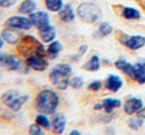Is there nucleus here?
I'll use <instances>...</instances> for the list:
<instances>
[{
	"instance_id": "3",
	"label": "nucleus",
	"mask_w": 145,
	"mask_h": 135,
	"mask_svg": "<svg viewBox=\"0 0 145 135\" xmlns=\"http://www.w3.org/2000/svg\"><path fill=\"white\" fill-rule=\"evenodd\" d=\"M17 52L25 58L32 55L46 57V47L44 43L36 36L27 34L24 35L20 42L17 44Z\"/></svg>"
},
{
	"instance_id": "13",
	"label": "nucleus",
	"mask_w": 145,
	"mask_h": 135,
	"mask_svg": "<svg viewBox=\"0 0 145 135\" xmlns=\"http://www.w3.org/2000/svg\"><path fill=\"white\" fill-rule=\"evenodd\" d=\"M123 85H124V82H123L122 78L118 75H115V74H110V75L107 76V78L105 81V87L110 93H118L121 89H122Z\"/></svg>"
},
{
	"instance_id": "32",
	"label": "nucleus",
	"mask_w": 145,
	"mask_h": 135,
	"mask_svg": "<svg viewBox=\"0 0 145 135\" xmlns=\"http://www.w3.org/2000/svg\"><path fill=\"white\" fill-rule=\"evenodd\" d=\"M18 0H0V8L9 9L15 6Z\"/></svg>"
},
{
	"instance_id": "22",
	"label": "nucleus",
	"mask_w": 145,
	"mask_h": 135,
	"mask_svg": "<svg viewBox=\"0 0 145 135\" xmlns=\"http://www.w3.org/2000/svg\"><path fill=\"white\" fill-rule=\"evenodd\" d=\"M103 106V110L106 113H113L115 109L122 106V101L119 98H114V97H105L101 101Z\"/></svg>"
},
{
	"instance_id": "20",
	"label": "nucleus",
	"mask_w": 145,
	"mask_h": 135,
	"mask_svg": "<svg viewBox=\"0 0 145 135\" xmlns=\"http://www.w3.org/2000/svg\"><path fill=\"white\" fill-rule=\"evenodd\" d=\"M37 9H38V4L35 0H22L18 5L17 11L19 14L29 16L35 11H37Z\"/></svg>"
},
{
	"instance_id": "5",
	"label": "nucleus",
	"mask_w": 145,
	"mask_h": 135,
	"mask_svg": "<svg viewBox=\"0 0 145 135\" xmlns=\"http://www.w3.org/2000/svg\"><path fill=\"white\" fill-rule=\"evenodd\" d=\"M30 97L25 93H21L20 91L15 89H9L1 95L0 101L5 105L8 109L13 112H19L22 107L26 104Z\"/></svg>"
},
{
	"instance_id": "27",
	"label": "nucleus",
	"mask_w": 145,
	"mask_h": 135,
	"mask_svg": "<svg viewBox=\"0 0 145 135\" xmlns=\"http://www.w3.org/2000/svg\"><path fill=\"white\" fill-rule=\"evenodd\" d=\"M145 123V120L143 118L139 116H136V117H130V118L127 120V125L130 129L132 130H139L140 128H142L143 125Z\"/></svg>"
},
{
	"instance_id": "19",
	"label": "nucleus",
	"mask_w": 145,
	"mask_h": 135,
	"mask_svg": "<svg viewBox=\"0 0 145 135\" xmlns=\"http://www.w3.org/2000/svg\"><path fill=\"white\" fill-rule=\"evenodd\" d=\"M63 51V44L58 40L49 43L46 48V58L48 60H56Z\"/></svg>"
},
{
	"instance_id": "35",
	"label": "nucleus",
	"mask_w": 145,
	"mask_h": 135,
	"mask_svg": "<svg viewBox=\"0 0 145 135\" xmlns=\"http://www.w3.org/2000/svg\"><path fill=\"white\" fill-rule=\"evenodd\" d=\"M69 135H82V132L80 130H78V129H72V130L69 133Z\"/></svg>"
},
{
	"instance_id": "10",
	"label": "nucleus",
	"mask_w": 145,
	"mask_h": 135,
	"mask_svg": "<svg viewBox=\"0 0 145 135\" xmlns=\"http://www.w3.org/2000/svg\"><path fill=\"white\" fill-rule=\"evenodd\" d=\"M29 18L32 21V24L37 29H42L44 27H47L51 24L50 14L47 11L44 10H37L34 13L29 15Z\"/></svg>"
},
{
	"instance_id": "36",
	"label": "nucleus",
	"mask_w": 145,
	"mask_h": 135,
	"mask_svg": "<svg viewBox=\"0 0 145 135\" xmlns=\"http://www.w3.org/2000/svg\"><path fill=\"white\" fill-rule=\"evenodd\" d=\"M4 44H5V42H4V40H3L2 36H1V33H0V50L4 47Z\"/></svg>"
},
{
	"instance_id": "18",
	"label": "nucleus",
	"mask_w": 145,
	"mask_h": 135,
	"mask_svg": "<svg viewBox=\"0 0 145 135\" xmlns=\"http://www.w3.org/2000/svg\"><path fill=\"white\" fill-rule=\"evenodd\" d=\"M120 15L122 18L128 21H139L142 18L141 11L138 8L133 6H123L121 7Z\"/></svg>"
},
{
	"instance_id": "14",
	"label": "nucleus",
	"mask_w": 145,
	"mask_h": 135,
	"mask_svg": "<svg viewBox=\"0 0 145 135\" xmlns=\"http://www.w3.org/2000/svg\"><path fill=\"white\" fill-rule=\"evenodd\" d=\"M52 130L55 134L61 135L67 128V117L63 113H55L52 117Z\"/></svg>"
},
{
	"instance_id": "16",
	"label": "nucleus",
	"mask_w": 145,
	"mask_h": 135,
	"mask_svg": "<svg viewBox=\"0 0 145 135\" xmlns=\"http://www.w3.org/2000/svg\"><path fill=\"white\" fill-rule=\"evenodd\" d=\"M58 16L60 18V20L63 21L64 23H71L76 20V18H77V12H76V9L72 7V4L67 3L61 9L60 12L58 13Z\"/></svg>"
},
{
	"instance_id": "9",
	"label": "nucleus",
	"mask_w": 145,
	"mask_h": 135,
	"mask_svg": "<svg viewBox=\"0 0 145 135\" xmlns=\"http://www.w3.org/2000/svg\"><path fill=\"white\" fill-rule=\"evenodd\" d=\"M25 64L30 70H33L35 72H45L50 66L49 60L46 57H40L37 55L29 56L25 60Z\"/></svg>"
},
{
	"instance_id": "34",
	"label": "nucleus",
	"mask_w": 145,
	"mask_h": 135,
	"mask_svg": "<svg viewBox=\"0 0 145 135\" xmlns=\"http://www.w3.org/2000/svg\"><path fill=\"white\" fill-rule=\"evenodd\" d=\"M93 109H95V110H97V111L103 110V103H101V102H97V103H95V104L93 105Z\"/></svg>"
},
{
	"instance_id": "17",
	"label": "nucleus",
	"mask_w": 145,
	"mask_h": 135,
	"mask_svg": "<svg viewBox=\"0 0 145 135\" xmlns=\"http://www.w3.org/2000/svg\"><path fill=\"white\" fill-rule=\"evenodd\" d=\"M114 67L130 79H134V66L125 59H118L114 62Z\"/></svg>"
},
{
	"instance_id": "2",
	"label": "nucleus",
	"mask_w": 145,
	"mask_h": 135,
	"mask_svg": "<svg viewBox=\"0 0 145 135\" xmlns=\"http://www.w3.org/2000/svg\"><path fill=\"white\" fill-rule=\"evenodd\" d=\"M72 67L69 63H59L49 73V80L59 91H67L70 87Z\"/></svg>"
},
{
	"instance_id": "4",
	"label": "nucleus",
	"mask_w": 145,
	"mask_h": 135,
	"mask_svg": "<svg viewBox=\"0 0 145 135\" xmlns=\"http://www.w3.org/2000/svg\"><path fill=\"white\" fill-rule=\"evenodd\" d=\"M77 16L87 24H95L103 17V10L95 1H85L78 5Z\"/></svg>"
},
{
	"instance_id": "25",
	"label": "nucleus",
	"mask_w": 145,
	"mask_h": 135,
	"mask_svg": "<svg viewBox=\"0 0 145 135\" xmlns=\"http://www.w3.org/2000/svg\"><path fill=\"white\" fill-rule=\"evenodd\" d=\"M44 5L47 11L51 13H59L64 7V0H44Z\"/></svg>"
},
{
	"instance_id": "8",
	"label": "nucleus",
	"mask_w": 145,
	"mask_h": 135,
	"mask_svg": "<svg viewBox=\"0 0 145 135\" xmlns=\"http://www.w3.org/2000/svg\"><path fill=\"white\" fill-rule=\"evenodd\" d=\"M4 27L16 29L20 31H29L33 28V24L29 16L26 15H13L5 20Z\"/></svg>"
},
{
	"instance_id": "12",
	"label": "nucleus",
	"mask_w": 145,
	"mask_h": 135,
	"mask_svg": "<svg viewBox=\"0 0 145 135\" xmlns=\"http://www.w3.org/2000/svg\"><path fill=\"white\" fill-rule=\"evenodd\" d=\"M1 36L5 43L9 45H17L20 42L21 38L24 36L23 31L16 30V29L4 27L1 31Z\"/></svg>"
},
{
	"instance_id": "6",
	"label": "nucleus",
	"mask_w": 145,
	"mask_h": 135,
	"mask_svg": "<svg viewBox=\"0 0 145 135\" xmlns=\"http://www.w3.org/2000/svg\"><path fill=\"white\" fill-rule=\"evenodd\" d=\"M0 66L10 72H20L28 74L30 69L15 55L9 53H0Z\"/></svg>"
},
{
	"instance_id": "11",
	"label": "nucleus",
	"mask_w": 145,
	"mask_h": 135,
	"mask_svg": "<svg viewBox=\"0 0 145 135\" xmlns=\"http://www.w3.org/2000/svg\"><path fill=\"white\" fill-rule=\"evenodd\" d=\"M143 106H144L143 100L140 97H129V98H127L122 104L123 111H124L127 115L136 114Z\"/></svg>"
},
{
	"instance_id": "29",
	"label": "nucleus",
	"mask_w": 145,
	"mask_h": 135,
	"mask_svg": "<svg viewBox=\"0 0 145 135\" xmlns=\"http://www.w3.org/2000/svg\"><path fill=\"white\" fill-rule=\"evenodd\" d=\"M88 51H89V45H86V44L81 45V46L79 47V49H78V53L75 55H72V59L75 61V62H78V61H80V59L83 58V57L87 54Z\"/></svg>"
},
{
	"instance_id": "28",
	"label": "nucleus",
	"mask_w": 145,
	"mask_h": 135,
	"mask_svg": "<svg viewBox=\"0 0 145 135\" xmlns=\"http://www.w3.org/2000/svg\"><path fill=\"white\" fill-rule=\"evenodd\" d=\"M85 85V80L82 77H72L70 80V87L74 89H82Z\"/></svg>"
},
{
	"instance_id": "1",
	"label": "nucleus",
	"mask_w": 145,
	"mask_h": 135,
	"mask_svg": "<svg viewBox=\"0 0 145 135\" xmlns=\"http://www.w3.org/2000/svg\"><path fill=\"white\" fill-rule=\"evenodd\" d=\"M60 105V95L52 89H44L35 97V107L40 113L55 114Z\"/></svg>"
},
{
	"instance_id": "31",
	"label": "nucleus",
	"mask_w": 145,
	"mask_h": 135,
	"mask_svg": "<svg viewBox=\"0 0 145 135\" xmlns=\"http://www.w3.org/2000/svg\"><path fill=\"white\" fill-rule=\"evenodd\" d=\"M88 89L93 93H97L103 89V82L99 81V80H95V81H91V83L88 85Z\"/></svg>"
},
{
	"instance_id": "30",
	"label": "nucleus",
	"mask_w": 145,
	"mask_h": 135,
	"mask_svg": "<svg viewBox=\"0 0 145 135\" xmlns=\"http://www.w3.org/2000/svg\"><path fill=\"white\" fill-rule=\"evenodd\" d=\"M29 135H46V132H45V129L43 127L39 126L36 123H33L29 126L28 129Z\"/></svg>"
},
{
	"instance_id": "7",
	"label": "nucleus",
	"mask_w": 145,
	"mask_h": 135,
	"mask_svg": "<svg viewBox=\"0 0 145 135\" xmlns=\"http://www.w3.org/2000/svg\"><path fill=\"white\" fill-rule=\"evenodd\" d=\"M118 41L122 46L126 47L131 51H138L145 47V36L140 34L135 35H127L124 33H120Z\"/></svg>"
},
{
	"instance_id": "26",
	"label": "nucleus",
	"mask_w": 145,
	"mask_h": 135,
	"mask_svg": "<svg viewBox=\"0 0 145 135\" xmlns=\"http://www.w3.org/2000/svg\"><path fill=\"white\" fill-rule=\"evenodd\" d=\"M35 123L38 124L39 126L43 127L45 130H50L52 129V120L50 117L45 113H40L35 117Z\"/></svg>"
},
{
	"instance_id": "24",
	"label": "nucleus",
	"mask_w": 145,
	"mask_h": 135,
	"mask_svg": "<svg viewBox=\"0 0 145 135\" xmlns=\"http://www.w3.org/2000/svg\"><path fill=\"white\" fill-rule=\"evenodd\" d=\"M113 33V26L107 21H101L97 26V30L93 33V36L99 37V38H103V37H107L110 34Z\"/></svg>"
},
{
	"instance_id": "15",
	"label": "nucleus",
	"mask_w": 145,
	"mask_h": 135,
	"mask_svg": "<svg viewBox=\"0 0 145 135\" xmlns=\"http://www.w3.org/2000/svg\"><path fill=\"white\" fill-rule=\"evenodd\" d=\"M38 38L42 41L44 44H49L56 40L57 38V31L56 28L52 24L48 25L42 29L38 30Z\"/></svg>"
},
{
	"instance_id": "21",
	"label": "nucleus",
	"mask_w": 145,
	"mask_h": 135,
	"mask_svg": "<svg viewBox=\"0 0 145 135\" xmlns=\"http://www.w3.org/2000/svg\"><path fill=\"white\" fill-rule=\"evenodd\" d=\"M83 70L87 72H99L101 68V59L99 58V55H93L85 64L83 65Z\"/></svg>"
},
{
	"instance_id": "23",
	"label": "nucleus",
	"mask_w": 145,
	"mask_h": 135,
	"mask_svg": "<svg viewBox=\"0 0 145 135\" xmlns=\"http://www.w3.org/2000/svg\"><path fill=\"white\" fill-rule=\"evenodd\" d=\"M134 66V81H136L139 85H145V61L133 64Z\"/></svg>"
},
{
	"instance_id": "33",
	"label": "nucleus",
	"mask_w": 145,
	"mask_h": 135,
	"mask_svg": "<svg viewBox=\"0 0 145 135\" xmlns=\"http://www.w3.org/2000/svg\"><path fill=\"white\" fill-rule=\"evenodd\" d=\"M136 115L139 117H141V118H143L145 120V106H143L142 108H141L140 110L136 113Z\"/></svg>"
},
{
	"instance_id": "37",
	"label": "nucleus",
	"mask_w": 145,
	"mask_h": 135,
	"mask_svg": "<svg viewBox=\"0 0 145 135\" xmlns=\"http://www.w3.org/2000/svg\"><path fill=\"white\" fill-rule=\"evenodd\" d=\"M93 1H95V0H93Z\"/></svg>"
}]
</instances>
